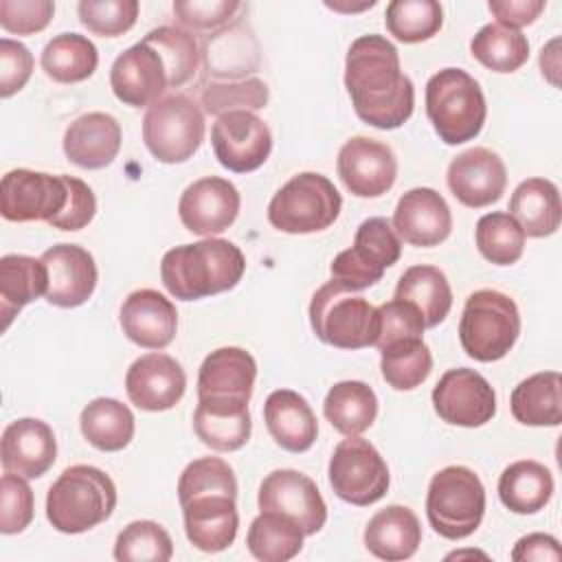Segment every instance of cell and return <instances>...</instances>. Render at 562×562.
Returning <instances> with one entry per match:
<instances>
[{
  "label": "cell",
  "instance_id": "cell-37",
  "mask_svg": "<svg viewBox=\"0 0 562 562\" xmlns=\"http://www.w3.org/2000/svg\"><path fill=\"white\" fill-rule=\"evenodd\" d=\"M81 435L101 452H119L134 439V415L127 404L114 397L92 400L79 415Z\"/></svg>",
  "mask_w": 562,
  "mask_h": 562
},
{
  "label": "cell",
  "instance_id": "cell-16",
  "mask_svg": "<svg viewBox=\"0 0 562 562\" xmlns=\"http://www.w3.org/2000/svg\"><path fill=\"white\" fill-rule=\"evenodd\" d=\"M110 88L121 103L132 108H149L162 99V92L171 88V83L158 48L140 40L123 50L110 68Z\"/></svg>",
  "mask_w": 562,
  "mask_h": 562
},
{
  "label": "cell",
  "instance_id": "cell-41",
  "mask_svg": "<svg viewBox=\"0 0 562 562\" xmlns=\"http://www.w3.org/2000/svg\"><path fill=\"white\" fill-rule=\"evenodd\" d=\"M470 53L494 72H516L529 59V42L520 31L494 22L476 31Z\"/></svg>",
  "mask_w": 562,
  "mask_h": 562
},
{
  "label": "cell",
  "instance_id": "cell-52",
  "mask_svg": "<svg viewBox=\"0 0 562 562\" xmlns=\"http://www.w3.org/2000/svg\"><path fill=\"white\" fill-rule=\"evenodd\" d=\"M241 7L237 0H176L171 9L182 26L209 31L226 26Z\"/></svg>",
  "mask_w": 562,
  "mask_h": 562
},
{
  "label": "cell",
  "instance_id": "cell-25",
  "mask_svg": "<svg viewBox=\"0 0 562 562\" xmlns=\"http://www.w3.org/2000/svg\"><path fill=\"white\" fill-rule=\"evenodd\" d=\"M184 533L204 553H220L235 542L239 514L233 496L200 494L180 503Z\"/></svg>",
  "mask_w": 562,
  "mask_h": 562
},
{
  "label": "cell",
  "instance_id": "cell-14",
  "mask_svg": "<svg viewBox=\"0 0 562 562\" xmlns=\"http://www.w3.org/2000/svg\"><path fill=\"white\" fill-rule=\"evenodd\" d=\"M435 413L452 426L476 428L496 415V393L474 369H450L432 389Z\"/></svg>",
  "mask_w": 562,
  "mask_h": 562
},
{
  "label": "cell",
  "instance_id": "cell-27",
  "mask_svg": "<svg viewBox=\"0 0 562 562\" xmlns=\"http://www.w3.org/2000/svg\"><path fill=\"white\" fill-rule=\"evenodd\" d=\"M119 149L121 125L112 114L88 112L66 127L64 154L81 169H103L112 165Z\"/></svg>",
  "mask_w": 562,
  "mask_h": 562
},
{
  "label": "cell",
  "instance_id": "cell-47",
  "mask_svg": "<svg viewBox=\"0 0 562 562\" xmlns=\"http://www.w3.org/2000/svg\"><path fill=\"white\" fill-rule=\"evenodd\" d=\"M143 40L156 46L158 53L162 55L169 70L171 88H180L189 79H193L200 64V53H198L195 37L189 31L180 26H158L149 31Z\"/></svg>",
  "mask_w": 562,
  "mask_h": 562
},
{
  "label": "cell",
  "instance_id": "cell-22",
  "mask_svg": "<svg viewBox=\"0 0 562 562\" xmlns=\"http://www.w3.org/2000/svg\"><path fill=\"white\" fill-rule=\"evenodd\" d=\"M393 228L406 244L430 248L450 237L452 213L441 193L430 187H417L397 200Z\"/></svg>",
  "mask_w": 562,
  "mask_h": 562
},
{
  "label": "cell",
  "instance_id": "cell-31",
  "mask_svg": "<svg viewBox=\"0 0 562 562\" xmlns=\"http://www.w3.org/2000/svg\"><path fill=\"white\" fill-rule=\"evenodd\" d=\"M422 544V525L413 509L389 505L375 512L364 527V547L371 555L397 562L408 560Z\"/></svg>",
  "mask_w": 562,
  "mask_h": 562
},
{
  "label": "cell",
  "instance_id": "cell-45",
  "mask_svg": "<svg viewBox=\"0 0 562 562\" xmlns=\"http://www.w3.org/2000/svg\"><path fill=\"white\" fill-rule=\"evenodd\" d=\"M270 99L266 81L257 77L239 79V81H209L202 83L200 101L204 112L222 116L226 112H255L266 108Z\"/></svg>",
  "mask_w": 562,
  "mask_h": 562
},
{
  "label": "cell",
  "instance_id": "cell-30",
  "mask_svg": "<svg viewBox=\"0 0 562 562\" xmlns=\"http://www.w3.org/2000/svg\"><path fill=\"white\" fill-rule=\"evenodd\" d=\"M204 70L211 77L239 81L259 68V46L246 22L235 20L209 35L202 46Z\"/></svg>",
  "mask_w": 562,
  "mask_h": 562
},
{
  "label": "cell",
  "instance_id": "cell-26",
  "mask_svg": "<svg viewBox=\"0 0 562 562\" xmlns=\"http://www.w3.org/2000/svg\"><path fill=\"white\" fill-rule=\"evenodd\" d=\"M193 430L211 450H239L246 446L252 430L248 402L235 397H198V406L193 411Z\"/></svg>",
  "mask_w": 562,
  "mask_h": 562
},
{
  "label": "cell",
  "instance_id": "cell-8",
  "mask_svg": "<svg viewBox=\"0 0 562 562\" xmlns=\"http://www.w3.org/2000/svg\"><path fill=\"white\" fill-rule=\"evenodd\" d=\"M342 198L334 182L314 171L292 176L270 200L268 222L290 235H307L329 228L340 215Z\"/></svg>",
  "mask_w": 562,
  "mask_h": 562
},
{
  "label": "cell",
  "instance_id": "cell-17",
  "mask_svg": "<svg viewBox=\"0 0 562 562\" xmlns=\"http://www.w3.org/2000/svg\"><path fill=\"white\" fill-rule=\"evenodd\" d=\"M336 167L342 184L358 198H380L397 178L393 149L369 136H351L340 147Z\"/></svg>",
  "mask_w": 562,
  "mask_h": 562
},
{
  "label": "cell",
  "instance_id": "cell-49",
  "mask_svg": "<svg viewBox=\"0 0 562 562\" xmlns=\"http://www.w3.org/2000/svg\"><path fill=\"white\" fill-rule=\"evenodd\" d=\"M79 22L94 35L119 37L127 33L138 18L136 0H81L77 4Z\"/></svg>",
  "mask_w": 562,
  "mask_h": 562
},
{
  "label": "cell",
  "instance_id": "cell-6",
  "mask_svg": "<svg viewBox=\"0 0 562 562\" xmlns=\"http://www.w3.org/2000/svg\"><path fill=\"white\" fill-rule=\"evenodd\" d=\"M485 514V487L465 465H448L432 474L426 494L430 527L446 540L472 536Z\"/></svg>",
  "mask_w": 562,
  "mask_h": 562
},
{
  "label": "cell",
  "instance_id": "cell-33",
  "mask_svg": "<svg viewBox=\"0 0 562 562\" xmlns=\"http://www.w3.org/2000/svg\"><path fill=\"white\" fill-rule=\"evenodd\" d=\"M48 290V272L42 259L29 255H4L0 259V314L2 329L31 301Z\"/></svg>",
  "mask_w": 562,
  "mask_h": 562
},
{
  "label": "cell",
  "instance_id": "cell-1",
  "mask_svg": "<svg viewBox=\"0 0 562 562\" xmlns=\"http://www.w3.org/2000/svg\"><path fill=\"white\" fill-rule=\"evenodd\" d=\"M345 88L356 114L371 127L395 130L415 108V88L400 68L397 48L378 33L351 42L345 57Z\"/></svg>",
  "mask_w": 562,
  "mask_h": 562
},
{
  "label": "cell",
  "instance_id": "cell-56",
  "mask_svg": "<svg viewBox=\"0 0 562 562\" xmlns=\"http://www.w3.org/2000/svg\"><path fill=\"white\" fill-rule=\"evenodd\" d=\"M490 13L507 29H520L531 22L544 11V0H490Z\"/></svg>",
  "mask_w": 562,
  "mask_h": 562
},
{
  "label": "cell",
  "instance_id": "cell-35",
  "mask_svg": "<svg viewBox=\"0 0 562 562\" xmlns=\"http://www.w3.org/2000/svg\"><path fill=\"white\" fill-rule=\"evenodd\" d=\"M553 496V476L549 468L533 459L509 463L498 479V498L514 514H536Z\"/></svg>",
  "mask_w": 562,
  "mask_h": 562
},
{
  "label": "cell",
  "instance_id": "cell-23",
  "mask_svg": "<svg viewBox=\"0 0 562 562\" xmlns=\"http://www.w3.org/2000/svg\"><path fill=\"white\" fill-rule=\"evenodd\" d=\"M57 459V439L53 428L37 417H20L2 430L0 461L4 472L24 479L46 474Z\"/></svg>",
  "mask_w": 562,
  "mask_h": 562
},
{
  "label": "cell",
  "instance_id": "cell-4",
  "mask_svg": "<svg viewBox=\"0 0 562 562\" xmlns=\"http://www.w3.org/2000/svg\"><path fill=\"white\" fill-rule=\"evenodd\" d=\"M426 114L446 145H461L483 130L487 105L479 81L461 68H443L426 83Z\"/></svg>",
  "mask_w": 562,
  "mask_h": 562
},
{
  "label": "cell",
  "instance_id": "cell-7",
  "mask_svg": "<svg viewBox=\"0 0 562 562\" xmlns=\"http://www.w3.org/2000/svg\"><path fill=\"white\" fill-rule=\"evenodd\" d=\"M520 336V312L512 296L498 290H476L465 299L459 321L463 351L479 362L505 358Z\"/></svg>",
  "mask_w": 562,
  "mask_h": 562
},
{
  "label": "cell",
  "instance_id": "cell-9",
  "mask_svg": "<svg viewBox=\"0 0 562 562\" xmlns=\"http://www.w3.org/2000/svg\"><path fill=\"white\" fill-rule=\"evenodd\" d=\"M206 132L200 105L182 94H165L143 116V140L149 154L165 165L187 162L202 145Z\"/></svg>",
  "mask_w": 562,
  "mask_h": 562
},
{
  "label": "cell",
  "instance_id": "cell-38",
  "mask_svg": "<svg viewBox=\"0 0 562 562\" xmlns=\"http://www.w3.org/2000/svg\"><path fill=\"white\" fill-rule=\"evenodd\" d=\"M395 299L413 303L426 327H437L452 307V290L437 266H411L395 285Z\"/></svg>",
  "mask_w": 562,
  "mask_h": 562
},
{
  "label": "cell",
  "instance_id": "cell-18",
  "mask_svg": "<svg viewBox=\"0 0 562 562\" xmlns=\"http://www.w3.org/2000/svg\"><path fill=\"white\" fill-rule=\"evenodd\" d=\"M239 206L241 198L233 182L220 176H206L182 191L178 215L189 233L213 237L237 220Z\"/></svg>",
  "mask_w": 562,
  "mask_h": 562
},
{
  "label": "cell",
  "instance_id": "cell-55",
  "mask_svg": "<svg viewBox=\"0 0 562 562\" xmlns=\"http://www.w3.org/2000/svg\"><path fill=\"white\" fill-rule=\"evenodd\" d=\"M68 182H70L68 204L59 213V217H55L50 222V226L59 228V231H81L92 222V217L97 213V198L83 180L68 176Z\"/></svg>",
  "mask_w": 562,
  "mask_h": 562
},
{
  "label": "cell",
  "instance_id": "cell-11",
  "mask_svg": "<svg viewBox=\"0 0 562 562\" xmlns=\"http://www.w3.org/2000/svg\"><path fill=\"white\" fill-rule=\"evenodd\" d=\"M329 485L345 503L367 507L389 492V465L375 446L362 437L342 439L329 459Z\"/></svg>",
  "mask_w": 562,
  "mask_h": 562
},
{
  "label": "cell",
  "instance_id": "cell-46",
  "mask_svg": "<svg viewBox=\"0 0 562 562\" xmlns=\"http://www.w3.org/2000/svg\"><path fill=\"white\" fill-rule=\"evenodd\" d=\"M171 555V536L154 520L130 522L114 542V558L119 562H167Z\"/></svg>",
  "mask_w": 562,
  "mask_h": 562
},
{
  "label": "cell",
  "instance_id": "cell-24",
  "mask_svg": "<svg viewBox=\"0 0 562 562\" xmlns=\"http://www.w3.org/2000/svg\"><path fill=\"white\" fill-rule=\"evenodd\" d=\"M123 334L143 349H165L173 342L178 329L176 305L158 290L143 288L127 294L121 305Z\"/></svg>",
  "mask_w": 562,
  "mask_h": 562
},
{
  "label": "cell",
  "instance_id": "cell-3",
  "mask_svg": "<svg viewBox=\"0 0 562 562\" xmlns=\"http://www.w3.org/2000/svg\"><path fill=\"white\" fill-rule=\"evenodd\" d=\"M116 507V485L94 465H70L46 494V518L61 533H83L105 522Z\"/></svg>",
  "mask_w": 562,
  "mask_h": 562
},
{
  "label": "cell",
  "instance_id": "cell-57",
  "mask_svg": "<svg viewBox=\"0 0 562 562\" xmlns=\"http://www.w3.org/2000/svg\"><path fill=\"white\" fill-rule=\"evenodd\" d=\"M560 558H562L560 542L549 533L522 536L512 549V560L514 562H520V560H551V562H558Z\"/></svg>",
  "mask_w": 562,
  "mask_h": 562
},
{
  "label": "cell",
  "instance_id": "cell-48",
  "mask_svg": "<svg viewBox=\"0 0 562 562\" xmlns=\"http://www.w3.org/2000/svg\"><path fill=\"white\" fill-rule=\"evenodd\" d=\"M200 494H226L237 498V479L233 468L220 457H200L191 461L178 479V501Z\"/></svg>",
  "mask_w": 562,
  "mask_h": 562
},
{
  "label": "cell",
  "instance_id": "cell-51",
  "mask_svg": "<svg viewBox=\"0 0 562 562\" xmlns=\"http://www.w3.org/2000/svg\"><path fill=\"white\" fill-rule=\"evenodd\" d=\"M375 310H378V338H375L378 349H384L386 345H393L397 340L424 336L426 323L413 303L393 299L389 303H382Z\"/></svg>",
  "mask_w": 562,
  "mask_h": 562
},
{
  "label": "cell",
  "instance_id": "cell-19",
  "mask_svg": "<svg viewBox=\"0 0 562 562\" xmlns=\"http://www.w3.org/2000/svg\"><path fill=\"white\" fill-rule=\"evenodd\" d=\"M187 389L182 364L162 351L136 358L125 373V391L130 402L149 413L173 408Z\"/></svg>",
  "mask_w": 562,
  "mask_h": 562
},
{
  "label": "cell",
  "instance_id": "cell-20",
  "mask_svg": "<svg viewBox=\"0 0 562 562\" xmlns=\"http://www.w3.org/2000/svg\"><path fill=\"white\" fill-rule=\"evenodd\" d=\"M448 189L470 209H483L501 200L507 187L505 162L487 147H472L454 156L448 165Z\"/></svg>",
  "mask_w": 562,
  "mask_h": 562
},
{
  "label": "cell",
  "instance_id": "cell-12",
  "mask_svg": "<svg viewBox=\"0 0 562 562\" xmlns=\"http://www.w3.org/2000/svg\"><path fill=\"white\" fill-rule=\"evenodd\" d=\"M70 182L66 173L11 169L2 176L0 213L9 222H53L66 209Z\"/></svg>",
  "mask_w": 562,
  "mask_h": 562
},
{
  "label": "cell",
  "instance_id": "cell-58",
  "mask_svg": "<svg viewBox=\"0 0 562 562\" xmlns=\"http://www.w3.org/2000/svg\"><path fill=\"white\" fill-rule=\"evenodd\" d=\"M329 9H336V11H362V9H369V7H375V0H369L364 2L362 7H353V4H338V2H325Z\"/></svg>",
  "mask_w": 562,
  "mask_h": 562
},
{
  "label": "cell",
  "instance_id": "cell-13",
  "mask_svg": "<svg viewBox=\"0 0 562 562\" xmlns=\"http://www.w3.org/2000/svg\"><path fill=\"white\" fill-rule=\"evenodd\" d=\"M211 145L224 169L248 173L268 160L272 151V132L255 112H226L213 123Z\"/></svg>",
  "mask_w": 562,
  "mask_h": 562
},
{
  "label": "cell",
  "instance_id": "cell-40",
  "mask_svg": "<svg viewBox=\"0 0 562 562\" xmlns=\"http://www.w3.org/2000/svg\"><path fill=\"white\" fill-rule=\"evenodd\" d=\"M301 527L277 512H261L248 527L246 547L261 562H288L303 549Z\"/></svg>",
  "mask_w": 562,
  "mask_h": 562
},
{
  "label": "cell",
  "instance_id": "cell-32",
  "mask_svg": "<svg viewBox=\"0 0 562 562\" xmlns=\"http://www.w3.org/2000/svg\"><path fill=\"white\" fill-rule=\"evenodd\" d=\"M509 215L529 237H549L560 228L562 204L558 187L547 178L522 180L509 200Z\"/></svg>",
  "mask_w": 562,
  "mask_h": 562
},
{
  "label": "cell",
  "instance_id": "cell-43",
  "mask_svg": "<svg viewBox=\"0 0 562 562\" xmlns=\"http://www.w3.org/2000/svg\"><path fill=\"white\" fill-rule=\"evenodd\" d=\"M386 31L404 42H426L443 26V9L435 0H393L384 11Z\"/></svg>",
  "mask_w": 562,
  "mask_h": 562
},
{
  "label": "cell",
  "instance_id": "cell-42",
  "mask_svg": "<svg viewBox=\"0 0 562 562\" xmlns=\"http://www.w3.org/2000/svg\"><path fill=\"white\" fill-rule=\"evenodd\" d=\"M382 378L395 391L417 389L432 371V356L424 338H406L380 349Z\"/></svg>",
  "mask_w": 562,
  "mask_h": 562
},
{
  "label": "cell",
  "instance_id": "cell-29",
  "mask_svg": "<svg viewBox=\"0 0 562 562\" xmlns=\"http://www.w3.org/2000/svg\"><path fill=\"white\" fill-rule=\"evenodd\" d=\"M257 378L255 358L241 347L211 351L198 373V397H235L250 402Z\"/></svg>",
  "mask_w": 562,
  "mask_h": 562
},
{
  "label": "cell",
  "instance_id": "cell-28",
  "mask_svg": "<svg viewBox=\"0 0 562 562\" xmlns=\"http://www.w3.org/2000/svg\"><path fill=\"white\" fill-rule=\"evenodd\" d=\"M263 422L270 437L288 452H305L314 446L318 422L303 395L290 389H277L266 397Z\"/></svg>",
  "mask_w": 562,
  "mask_h": 562
},
{
  "label": "cell",
  "instance_id": "cell-44",
  "mask_svg": "<svg viewBox=\"0 0 562 562\" xmlns=\"http://www.w3.org/2000/svg\"><path fill=\"white\" fill-rule=\"evenodd\" d=\"M474 241L479 252L494 266H512L522 257L525 233L518 222L503 211H492L476 222Z\"/></svg>",
  "mask_w": 562,
  "mask_h": 562
},
{
  "label": "cell",
  "instance_id": "cell-34",
  "mask_svg": "<svg viewBox=\"0 0 562 562\" xmlns=\"http://www.w3.org/2000/svg\"><path fill=\"white\" fill-rule=\"evenodd\" d=\"M516 422L525 426H560L562 378L558 371H540L516 384L509 397Z\"/></svg>",
  "mask_w": 562,
  "mask_h": 562
},
{
  "label": "cell",
  "instance_id": "cell-15",
  "mask_svg": "<svg viewBox=\"0 0 562 562\" xmlns=\"http://www.w3.org/2000/svg\"><path fill=\"white\" fill-rule=\"evenodd\" d=\"M261 512H277L292 518L305 536H314L327 520V505L316 483L299 470H274L270 472L257 494Z\"/></svg>",
  "mask_w": 562,
  "mask_h": 562
},
{
  "label": "cell",
  "instance_id": "cell-39",
  "mask_svg": "<svg viewBox=\"0 0 562 562\" xmlns=\"http://www.w3.org/2000/svg\"><path fill=\"white\" fill-rule=\"evenodd\" d=\"M42 70L57 83H79L99 66L97 46L81 33H59L42 50Z\"/></svg>",
  "mask_w": 562,
  "mask_h": 562
},
{
  "label": "cell",
  "instance_id": "cell-50",
  "mask_svg": "<svg viewBox=\"0 0 562 562\" xmlns=\"http://www.w3.org/2000/svg\"><path fill=\"white\" fill-rule=\"evenodd\" d=\"M33 490L24 476L4 472L0 481V531L13 536L24 531L33 520Z\"/></svg>",
  "mask_w": 562,
  "mask_h": 562
},
{
  "label": "cell",
  "instance_id": "cell-2",
  "mask_svg": "<svg viewBox=\"0 0 562 562\" xmlns=\"http://www.w3.org/2000/svg\"><path fill=\"white\" fill-rule=\"evenodd\" d=\"M244 270L246 259L239 246L217 237L176 246L160 261L162 285L180 301H198L233 290Z\"/></svg>",
  "mask_w": 562,
  "mask_h": 562
},
{
  "label": "cell",
  "instance_id": "cell-54",
  "mask_svg": "<svg viewBox=\"0 0 562 562\" xmlns=\"http://www.w3.org/2000/svg\"><path fill=\"white\" fill-rule=\"evenodd\" d=\"M33 72L31 50L15 40H0V97L9 99L20 92Z\"/></svg>",
  "mask_w": 562,
  "mask_h": 562
},
{
  "label": "cell",
  "instance_id": "cell-5",
  "mask_svg": "<svg viewBox=\"0 0 562 562\" xmlns=\"http://www.w3.org/2000/svg\"><path fill=\"white\" fill-rule=\"evenodd\" d=\"M310 325L318 340L336 349H364L378 338V310L338 281L323 283L310 303Z\"/></svg>",
  "mask_w": 562,
  "mask_h": 562
},
{
  "label": "cell",
  "instance_id": "cell-36",
  "mask_svg": "<svg viewBox=\"0 0 562 562\" xmlns=\"http://www.w3.org/2000/svg\"><path fill=\"white\" fill-rule=\"evenodd\" d=\"M325 419L345 437L362 435L378 417V397L360 380L336 382L323 402Z\"/></svg>",
  "mask_w": 562,
  "mask_h": 562
},
{
  "label": "cell",
  "instance_id": "cell-53",
  "mask_svg": "<svg viewBox=\"0 0 562 562\" xmlns=\"http://www.w3.org/2000/svg\"><path fill=\"white\" fill-rule=\"evenodd\" d=\"M55 4L50 0H0V26L15 35H33L48 26Z\"/></svg>",
  "mask_w": 562,
  "mask_h": 562
},
{
  "label": "cell",
  "instance_id": "cell-10",
  "mask_svg": "<svg viewBox=\"0 0 562 562\" xmlns=\"http://www.w3.org/2000/svg\"><path fill=\"white\" fill-rule=\"evenodd\" d=\"M402 241L386 217L364 220L353 237V246L338 252L329 266L331 279L351 292L375 285L384 270L397 263Z\"/></svg>",
  "mask_w": 562,
  "mask_h": 562
},
{
  "label": "cell",
  "instance_id": "cell-21",
  "mask_svg": "<svg viewBox=\"0 0 562 562\" xmlns=\"http://www.w3.org/2000/svg\"><path fill=\"white\" fill-rule=\"evenodd\" d=\"M48 272V290L44 299L57 307L83 305L97 288L94 257L77 244H55L42 252Z\"/></svg>",
  "mask_w": 562,
  "mask_h": 562
}]
</instances>
